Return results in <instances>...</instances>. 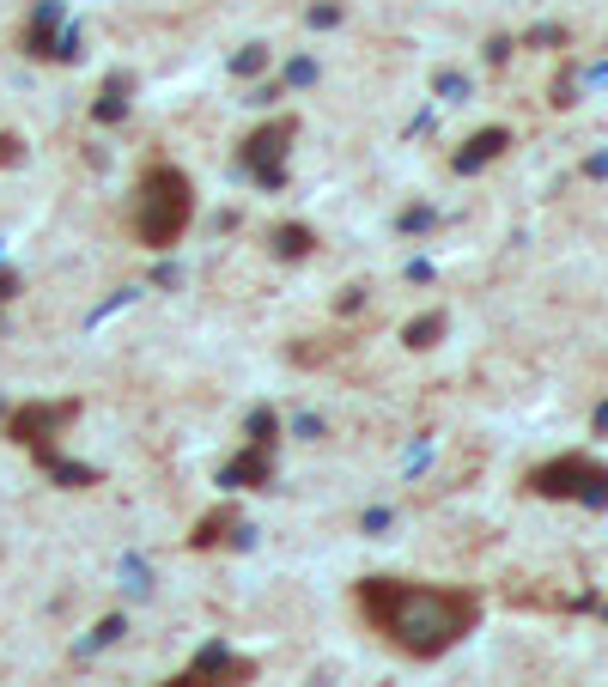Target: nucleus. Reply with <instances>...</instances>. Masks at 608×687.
<instances>
[{"mask_svg": "<svg viewBox=\"0 0 608 687\" xmlns=\"http://www.w3.org/2000/svg\"><path fill=\"white\" fill-rule=\"evenodd\" d=\"M365 621L384 633L390 645L414 657H438L475 627V596L469 590H444V584H402V578H365L359 584Z\"/></svg>", "mask_w": 608, "mask_h": 687, "instance_id": "nucleus-1", "label": "nucleus"}, {"mask_svg": "<svg viewBox=\"0 0 608 687\" xmlns=\"http://www.w3.org/2000/svg\"><path fill=\"white\" fill-rule=\"evenodd\" d=\"M189 213H195V201H189V177L177 165H152L140 177V238L152 250H171L183 238Z\"/></svg>", "mask_w": 608, "mask_h": 687, "instance_id": "nucleus-2", "label": "nucleus"}, {"mask_svg": "<svg viewBox=\"0 0 608 687\" xmlns=\"http://www.w3.org/2000/svg\"><path fill=\"white\" fill-rule=\"evenodd\" d=\"M529 487L560 493V499H608V469H596L590 456H566V463H554V469H536Z\"/></svg>", "mask_w": 608, "mask_h": 687, "instance_id": "nucleus-3", "label": "nucleus"}, {"mask_svg": "<svg viewBox=\"0 0 608 687\" xmlns=\"http://www.w3.org/2000/svg\"><path fill=\"white\" fill-rule=\"evenodd\" d=\"M67 420H73V402H31V408H19V414H13V426H7V432H13L19 444L43 450V444H49Z\"/></svg>", "mask_w": 608, "mask_h": 687, "instance_id": "nucleus-4", "label": "nucleus"}, {"mask_svg": "<svg viewBox=\"0 0 608 687\" xmlns=\"http://www.w3.org/2000/svg\"><path fill=\"white\" fill-rule=\"evenodd\" d=\"M256 669L250 663H238V657H225L219 645H207L183 675H177V687H238V681H250Z\"/></svg>", "mask_w": 608, "mask_h": 687, "instance_id": "nucleus-5", "label": "nucleus"}, {"mask_svg": "<svg viewBox=\"0 0 608 687\" xmlns=\"http://www.w3.org/2000/svg\"><path fill=\"white\" fill-rule=\"evenodd\" d=\"M298 128L292 122H268L262 134H250L244 140V165L262 177V183H280V152H286V140H292Z\"/></svg>", "mask_w": 608, "mask_h": 687, "instance_id": "nucleus-6", "label": "nucleus"}, {"mask_svg": "<svg viewBox=\"0 0 608 687\" xmlns=\"http://www.w3.org/2000/svg\"><path fill=\"white\" fill-rule=\"evenodd\" d=\"M499 146H505V134H499V128H487V134H475V140H469V152H463V159H456V165H463V171H475L481 159H493Z\"/></svg>", "mask_w": 608, "mask_h": 687, "instance_id": "nucleus-7", "label": "nucleus"}, {"mask_svg": "<svg viewBox=\"0 0 608 687\" xmlns=\"http://www.w3.org/2000/svg\"><path fill=\"white\" fill-rule=\"evenodd\" d=\"M225 523H232V511H213L207 523H195V548H213V542H219V529H225Z\"/></svg>", "mask_w": 608, "mask_h": 687, "instance_id": "nucleus-8", "label": "nucleus"}, {"mask_svg": "<svg viewBox=\"0 0 608 687\" xmlns=\"http://www.w3.org/2000/svg\"><path fill=\"white\" fill-rule=\"evenodd\" d=\"M280 250L286 256H304V250H311V232H304V225H280Z\"/></svg>", "mask_w": 608, "mask_h": 687, "instance_id": "nucleus-9", "label": "nucleus"}, {"mask_svg": "<svg viewBox=\"0 0 608 687\" xmlns=\"http://www.w3.org/2000/svg\"><path fill=\"white\" fill-rule=\"evenodd\" d=\"M444 329V317H420L414 329H408V347H432V335Z\"/></svg>", "mask_w": 608, "mask_h": 687, "instance_id": "nucleus-10", "label": "nucleus"}]
</instances>
